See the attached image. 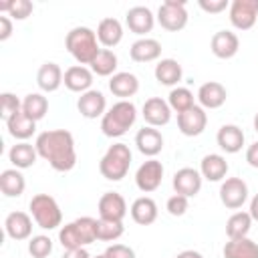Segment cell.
Masks as SVG:
<instances>
[{
    "instance_id": "26",
    "label": "cell",
    "mask_w": 258,
    "mask_h": 258,
    "mask_svg": "<svg viewBox=\"0 0 258 258\" xmlns=\"http://www.w3.org/2000/svg\"><path fill=\"white\" fill-rule=\"evenodd\" d=\"M200 173L208 181H222L228 173V161L220 153H210L200 163Z\"/></svg>"
},
{
    "instance_id": "25",
    "label": "cell",
    "mask_w": 258,
    "mask_h": 258,
    "mask_svg": "<svg viewBox=\"0 0 258 258\" xmlns=\"http://www.w3.org/2000/svg\"><path fill=\"white\" fill-rule=\"evenodd\" d=\"M62 79H64V75L56 62H44V64H40V69L36 73V85L44 93H54L62 85Z\"/></svg>"
},
{
    "instance_id": "23",
    "label": "cell",
    "mask_w": 258,
    "mask_h": 258,
    "mask_svg": "<svg viewBox=\"0 0 258 258\" xmlns=\"http://www.w3.org/2000/svg\"><path fill=\"white\" fill-rule=\"evenodd\" d=\"M129 56L135 62H151L157 60L161 56V42L155 38H139L131 44L129 48Z\"/></svg>"
},
{
    "instance_id": "42",
    "label": "cell",
    "mask_w": 258,
    "mask_h": 258,
    "mask_svg": "<svg viewBox=\"0 0 258 258\" xmlns=\"http://www.w3.org/2000/svg\"><path fill=\"white\" fill-rule=\"evenodd\" d=\"M187 200H189V198H185V196L173 194V196L167 200L165 208H167V212H169L171 216H183V214L187 212V206H189V202H187Z\"/></svg>"
},
{
    "instance_id": "51",
    "label": "cell",
    "mask_w": 258,
    "mask_h": 258,
    "mask_svg": "<svg viewBox=\"0 0 258 258\" xmlns=\"http://www.w3.org/2000/svg\"><path fill=\"white\" fill-rule=\"evenodd\" d=\"M95 258H107V256H105V254H99V256H95Z\"/></svg>"
},
{
    "instance_id": "15",
    "label": "cell",
    "mask_w": 258,
    "mask_h": 258,
    "mask_svg": "<svg viewBox=\"0 0 258 258\" xmlns=\"http://www.w3.org/2000/svg\"><path fill=\"white\" fill-rule=\"evenodd\" d=\"M77 109L83 117L87 119H97V117H103L107 113V99L101 91L97 89H91L87 93H83L77 101Z\"/></svg>"
},
{
    "instance_id": "7",
    "label": "cell",
    "mask_w": 258,
    "mask_h": 258,
    "mask_svg": "<svg viewBox=\"0 0 258 258\" xmlns=\"http://www.w3.org/2000/svg\"><path fill=\"white\" fill-rule=\"evenodd\" d=\"M157 22L169 32H177L187 24V10L183 0H165L157 10Z\"/></svg>"
},
{
    "instance_id": "46",
    "label": "cell",
    "mask_w": 258,
    "mask_h": 258,
    "mask_svg": "<svg viewBox=\"0 0 258 258\" xmlns=\"http://www.w3.org/2000/svg\"><path fill=\"white\" fill-rule=\"evenodd\" d=\"M246 161H248V165H252V167L258 169V141H254L252 145H248V149H246Z\"/></svg>"
},
{
    "instance_id": "14",
    "label": "cell",
    "mask_w": 258,
    "mask_h": 258,
    "mask_svg": "<svg viewBox=\"0 0 258 258\" xmlns=\"http://www.w3.org/2000/svg\"><path fill=\"white\" fill-rule=\"evenodd\" d=\"M202 173L194 167H181L173 173V189L179 196L194 198L202 189Z\"/></svg>"
},
{
    "instance_id": "10",
    "label": "cell",
    "mask_w": 258,
    "mask_h": 258,
    "mask_svg": "<svg viewBox=\"0 0 258 258\" xmlns=\"http://www.w3.org/2000/svg\"><path fill=\"white\" fill-rule=\"evenodd\" d=\"M248 200V185L242 177H226L220 185V202L228 210H240Z\"/></svg>"
},
{
    "instance_id": "22",
    "label": "cell",
    "mask_w": 258,
    "mask_h": 258,
    "mask_svg": "<svg viewBox=\"0 0 258 258\" xmlns=\"http://www.w3.org/2000/svg\"><path fill=\"white\" fill-rule=\"evenodd\" d=\"M109 91L121 101H129V97H133L139 91V81L133 73H127V71L115 73L109 79Z\"/></svg>"
},
{
    "instance_id": "27",
    "label": "cell",
    "mask_w": 258,
    "mask_h": 258,
    "mask_svg": "<svg viewBox=\"0 0 258 258\" xmlns=\"http://www.w3.org/2000/svg\"><path fill=\"white\" fill-rule=\"evenodd\" d=\"M97 38L99 42L105 46V48H113L121 42L123 38V26L117 18L109 16V18H103L97 26Z\"/></svg>"
},
{
    "instance_id": "2",
    "label": "cell",
    "mask_w": 258,
    "mask_h": 258,
    "mask_svg": "<svg viewBox=\"0 0 258 258\" xmlns=\"http://www.w3.org/2000/svg\"><path fill=\"white\" fill-rule=\"evenodd\" d=\"M64 46L79 64H91L95 56L101 52L97 32L91 30L89 26H75L73 30H69Z\"/></svg>"
},
{
    "instance_id": "18",
    "label": "cell",
    "mask_w": 258,
    "mask_h": 258,
    "mask_svg": "<svg viewBox=\"0 0 258 258\" xmlns=\"http://www.w3.org/2000/svg\"><path fill=\"white\" fill-rule=\"evenodd\" d=\"M210 48L218 58H232L240 48V38L232 30H218L210 40Z\"/></svg>"
},
{
    "instance_id": "50",
    "label": "cell",
    "mask_w": 258,
    "mask_h": 258,
    "mask_svg": "<svg viewBox=\"0 0 258 258\" xmlns=\"http://www.w3.org/2000/svg\"><path fill=\"white\" fill-rule=\"evenodd\" d=\"M254 131H256V133H258V113H256V115H254Z\"/></svg>"
},
{
    "instance_id": "28",
    "label": "cell",
    "mask_w": 258,
    "mask_h": 258,
    "mask_svg": "<svg viewBox=\"0 0 258 258\" xmlns=\"http://www.w3.org/2000/svg\"><path fill=\"white\" fill-rule=\"evenodd\" d=\"M131 218L139 226H149L157 220V204L149 196H141L131 204Z\"/></svg>"
},
{
    "instance_id": "32",
    "label": "cell",
    "mask_w": 258,
    "mask_h": 258,
    "mask_svg": "<svg viewBox=\"0 0 258 258\" xmlns=\"http://www.w3.org/2000/svg\"><path fill=\"white\" fill-rule=\"evenodd\" d=\"M224 258H258V244L248 236L228 240L224 246Z\"/></svg>"
},
{
    "instance_id": "45",
    "label": "cell",
    "mask_w": 258,
    "mask_h": 258,
    "mask_svg": "<svg viewBox=\"0 0 258 258\" xmlns=\"http://www.w3.org/2000/svg\"><path fill=\"white\" fill-rule=\"evenodd\" d=\"M12 34V20L10 16H0V40H8Z\"/></svg>"
},
{
    "instance_id": "11",
    "label": "cell",
    "mask_w": 258,
    "mask_h": 258,
    "mask_svg": "<svg viewBox=\"0 0 258 258\" xmlns=\"http://www.w3.org/2000/svg\"><path fill=\"white\" fill-rule=\"evenodd\" d=\"M208 125V115L204 111V107L194 105L191 109L183 111L177 115V129L185 135V137H198L204 133Z\"/></svg>"
},
{
    "instance_id": "31",
    "label": "cell",
    "mask_w": 258,
    "mask_h": 258,
    "mask_svg": "<svg viewBox=\"0 0 258 258\" xmlns=\"http://www.w3.org/2000/svg\"><path fill=\"white\" fill-rule=\"evenodd\" d=\"M24 187H26V181H24V175L20 173V169L12 167V169H4L0 173V189L6 198L22 196Z\"/></svg>"
},
{
    "instance_id": "30",
    "label": "cell",
    "mask_w": 258,
    "mask_h": 258,
    "mask_svg": "<svg viewBox=\"0 0 258 258\" xmlns=\"http://www.w3.org/2000/svg\"><path fill=\"white\" fill-rule=\"evenodd\" d=\"M181 64L175 60V58H161L157 64H155V79L159 85H165V87H173L181 81Z\"/></svg>"
},
{
    "instance_id": "5",
    "label": "cell",
    "mask_w": 258,
    "mask_h": 258,
    "mask_svg": "<svg viewBox=\"0 0 258 258\" xmlns=\"http://www.w3.org/2000/svg\"><path fill=\"white\" fill-rule=\"evenodd\" d=\"M131 165V149L125 143H113L99 161V171L109 181H121Z\"/></svg>"
},
{
    "instance_id": "3",
    "label": "cell",
    "mask_w": 258,
    "mask_h": 258,
    "mask_svg": "<svg viewBox=\"0 0 258 258\" xmlns=\"http://www.w3.org/2000/svg\"><path fill=\"white\" fill-rule=\"evenodd\" d=\"M58 242L64 250L87 248L89 244L97 242V220L91 216H83L64 224L58 230Z\"/></svg>"
},
{
    "instance_id": "48",
    "label": "cell",
    "mask_w": 258,
    "mask_h": 258,
    "mask_svg": "<svg viewBox=\"0 0 258 258\" xmlns=\"http://www.w3.org/2000/svg\"><path fill=\"white\" fill-rule=\"evenodd\" d=\"M248 212H250L252 220H254V222H258V194L252 198V202H250V210H248Z\"/></svg>"
},
{
    "instance_id": "38",
    "label": "cell",
    "mask_w": 258,
    "mask_h": 258,
    "mask_svg": "<svg viewBox=\"0 0 258 258\" xmlns=\"http://www.w3.org/2000/svg\"><path fill=\"white\" fill-rule=\"evenodd\" d=\"M125 232L123 222H113V220H97V240L101 242H113L121 238Z\"/></svg>"
},
{
    "instance_id": "44",
    "label": "cell",
    "mask_w": 258,
    "mask_h": 258,
    "mask_svg": "<svg viewBox=\"0 0 258 258\" xmlns=\"http://www.w3.org/2000/svg\"><path fill=\"white\" fill-rule=\"evenodd\" d=\"M198 4H200V8H202L204 12H208V14H220L222 10L230 8L228 0H200Z\"/></svg>"
},
{
    "instance_id": "8",
    "label": "cell",
    "mask_w": 258,
    "mask_h": 258,
    "mask_svg": "<svg viewBox=\"0 0 258 258\" xmlns=\"http://www.w3.org/2000/svg\"><path fill=\"white\" fill-rule=\"evenodd\" d=\"M230 22L238 30H250L258 18V0H234L228 8Z\"/></svg>"
},
{
    "instance_id": "34",
    "label": "cell",
    "mask_w": 258,
    "mask_h": 258,
    "mask_svg": "<svg viewBox=\"0 0 258 258\" xmlns=\"http://www.w3.org/2000/svg\"><path fill=\"white\" fill-rule=\"evenodd\" d=\"M252 222H254V220H252L250 212H242V210L234 212V214L228 218V222H226V234H228V238H230V240L246 238L248 232H250V228H252Z\"/></svg>"
},
{
    "instance_id": "4",
    "label": "cell",
    "mask_w": 258,
    "mask_h": 258,
    "mask_svg": "<svg viewBox=\"0 0 258 258\" xmlns=\"http://www.w3.org/2000/svg\"><path fill=\"white\" fill-rule=\"evenodd\" d=\"M135 119H137L135 105L131 101H117L101 117V131L107 137H121L133 127Z\"/></svg>"
},
{
    "instance_id": "20",
    "label": "cell",
    "mask_w": 258,
    "mask_h": 258,
    "mask_svg": "<svg viewBox=\"0 0 258 258\" xmlns=\"http://www.w3.org/2000/svg\"><path fill=\"white\" fill-rule=\"evenodd\" d=\"M135 145H137V149H139L143 155L155 157V155L163 149V135H161L159 129L147 125V127H143V129L137 131V135H135Z\"/></svg>"
},
{
    "instance_id": "33",
    "label": "cell",
    "mask_w": 258,
    "mask_h": 258,
    "mask_svg": "<svg viewBox=\"0 0 258 258\" xmlns=\"http://www.w3.org/2000/svg\"><path fill=\"white\" fill-rule=\"evenodd\" d=\"M6 129L8 133L14 137V139H20V141H26L28 137H32V133L36 131V121H32L30 117H26L22 111L12 115L8 121H6Z\"/></svg>"
},
{
    "instance_id": "17",
    "label": "cell",
    "mask_w": 258,
    "mask_h": 258,
    "mask_svg": "<svg viewBox=\"0 0 258 258\" xmlns=\"http://www.w3.org/2000/svg\"><path fill=\"white\" fill-rule=\"evenodd\" d=\"M64 87L73 93H87L91 91L93 85V71L87 69L85 64H73L64 71V79H62Z\"/></svg>"
},
{
    "instance_id": "19",
    "label": "cell",
    "mask_w": 258,
    "mask_h": 258,
    "mask_svg": "<svg viewBox=\"0 0 258 258\" xmlns=\"http://www.w3.org/2000/svg\"><path fill=\"white\" fill-rule=\"evenodd\" d=\"M228 99V91L218 81H208L198 89V101L204 109H220Z\"/></svg>"
},
{
    "instance_id": "21",
    "label": "cell",
    "mask_w": 258,
    "mask_h": 258,
    "mask_svg": "<svg viewBox=\"0 0 258 258\" xmlns=\"http://www.w3.org/2000/svg\"><path fill=\"white\" fill-rule=\"evenodd\" d=\"M4 230L12 240H26L32 234V218L26 212H10L4 220Z\"/></svg>"
},
{
    "instance_id": "41",
    "label": "cell",
    "mask_w": 258,
    "mask_h": 258,
    "mask_svg": "<svg viewBox=\"0 0 258 258\" xmlns=\"http://www.w3.org/2000/svg\"><path fill=\"white\" fill-rule=\"evenodd\" d=\"M28 252L32 258H46L52 252V240L48 236H32L28 242Z\"/></svg>"
},
{
    "instance_id": "16",
    "label": "cell",
    "mask_w": 258,
    "mask_h": 258,
    "mask_svg": "<svg viewBox=\"0 0 258 258\" xmlns=\"http://www.w3.org/2000/svg\"><path fill=\"white\" fill-rule=\"evenodd\" d=\"M125 22H127V26H129V30L133 34L143 36V34H147V32L153 30L155 16H153V12L147 6H133L125 14Z\"/></svg>"
},
{
    "instance_id": "36",
    "label": "cell",
    "mask_w": 258,
    "mask_h": 258,
    "mask_svg": "<svg viewBox=\"0 0 258 258\" xmlns=\"http://www.w3.org/2000/svg\"><path fill=\"white\" fill-rule=\"evenodd\" d=\"M48 111V99L40 93H28L22 99V113L32 121H40Z\"/></svg>"
},
{
    "instance_id": "47",
    "label": "cell",
    "mask_w": 258,
    "mask_h": 258,
    "mask_svg": "<svg viewBox=\"0 0 258 258\" xmlns=\"http://www.w3.org/2000/svg\"><path fill=\"white\" fill-rule=\"evenodd\" d=\"M62 258H91V254L87 252V248H73V250H64Z\"/></svg>"
},
{
    "instance_id": "40",
    "label": "cell",
    "mask_w": 258,
    "mask_h": 258,
    "mask_svg": "<svg viewBox=\"0 0 258 258\" xmlns=\"http://www.w3.org/2000/svg\"><path fill=\"white\" fill-rule=\"evenodd\" d=\"M20 111H22V101L16 95H12V93H2L0 95V115H2L4 121H8L12 115H16Z\"/></svg>"
},
{
    "instance_id": "39",
    "label": "cell",
    "mask_w": 258,
    "mask_h": 258,
    "mask_svg": "<svg viewBox=\"0 0 258 258\" xmlns=\"http://www.w3.org/2000/svg\"><path fill=\"white\" fill-rule=\"evenodd\" d=\"M34 6L30 0H8V2H0V12H8V16H12L14 20H24L32 14Z\"/></svg>"
},
{
    "instance_id": "43",
    "label": "cell",
    "mask_w": 258,
    "mask_h": 258,
    "mask_svg": "<svg viewBox=\"0 0 258 258\" xmlns=\"http://www.w3.org/2000/svg\"><path fill=\"white\" fill-rule=\"evenodd\" d=\"M103 254H105L107 258H135L133 248H129V246H125V244H111Z\"/></svg>"
},
{
    "instance_id": "35",
    "label": "cell",
    "mask_w": 258,
    "mask_h": 258,
    "mask_svg": "<svg viewBox=\"0 0 258 258\" xmlns=\"http://www.w3.org/2000/svg\"><path fill=\"white\" fill-rule=\"evenodd\" d=\"M117 54L111 48H101V52L91 62V71L97 77H113L117 71Z\"/></svg>"
},
{
    "instance_id": "1",
    "label": "cell",
    "mask_w": 258,
    "mask_h": 258,
    "mask_svg": "<svg viewBox=\"0 0 258 258\" xmlns=\"http://www.w3.org/2000/svg\"><path fill=\"white\" fill-rule=\"evenodd\" d=\"M34 147L38 151V157L46 159L54 171H71L77 163L75 137L67 129L42 131L36 137Z\"/></svg>"
},
{
    "instance_id": "6",
    "label": "cell",
    "mask_w": 258,
    "mask_h": 258,
    "mask_svg": "<svg viewBox=\"0 0 258 258\" xmlns=\"http://www.w3.org/2000/svg\"><path fill=\"white\" fill-rule=\"evenodd\" d=\"M28 208H30L32 220L42 230H54L62 222V212H60L56 200L52 196H48V194H36V196H32Z\"/></svg>"
},
{
    "instance_id": "29",
    "label": "cell",
    "mask_w": 258,
    "mask_h": 258,
    "mask_svg": "<svg viewBox=\"0 0 258 258\" xmlns=\"http://www.w3.org/2000/svg\"><path fill=\"white\" fill-rule=\"evenodd\" d=\"M36 157H38V151L32 143L28 141H20L16 145H12V149L8 151V159L10 163L16 167V169H26V167H32L36 163Z\"/></svg>"
},
{
    "instance_id": "37",
    "label": "cell",
    "mask_w": 258,
    "mask_h": 258,
    "mask_svg": "<svg viewBox=\"0 0 258 258\" xmlns=\"http://www.w3.org/2000/svg\"><path fill=\"white\" fill-rule=\"evenodd\" d=\"M167 103H169L171 111H177V115L183 113V111H187V109H191L196 105L194 103V93L189 89H185V87L171 89V93L167 97Z\"/></svg>"
},
{
    "instance_id": "9",
    "label": "cell",
    "mask_w": 258,
    "mask_h": 258,
    "mask_svg": "<svg viewBox=\"0 0 258 258\" xmlns=\"http://www.w3.org/2000/svg\"><path fill=\"white\" fill-rule=\"evenodd\" d=\"M163 179V165L161 161H157L155 157L143 161L139 165V169L135 171V185L143 191V194H151L161 185Z\"/></svg>"
},
{
    "instance_id": "49",
    "label": "cell",
    "mask_w": 258,
    "mask_h": 258,
    "mask_svg": "<svg viewBox=\"0 0 258 258\" xmlns=\"http://www.w3.org/2000/svg\"><path fill=\"white\" fill-rule=\"evenodd\" d=\"M175 258H204L198 250H183V252H179Z\"/></svg>"
},
{
    "instance_id": "24",
    "label": "cell",
    "mask_w": 258,
    "mask_h": 258,
    "mask_svg": "<svg viewBox=\"0 0 258 258\" xmlns=\"http://www.w3.org/2000/svg\"><path fill=\"white\" fill-rule=\"evenodd\" d=\"M216 141H218V145H220L222 151H226V153H238L244 147V131L238 125H232V123L222 125L218 129Z\"/></svg>"
},
{
    "instance_id": "12",
    "label": "cell",
    "mask_w": 258,
    "mask_h": 258,
    "mask_svg": "<svg viewBox=\"0 0 258 258\" xmlns=\"http://www.w3.org/2000/svg\"><path fill=\"white\" fill-rule=\"evenodd\" d=\"M99 218L101 220H113V222H123L127 214V202L121 194L117 191H105L99 198Z\"/></svg>"
},
{
    "instance_id": "13",
    "label": "cell",
    "mask_w": 258,
    "mask_h": 258,
    "mask_svg": "<svg viewBox=\"0 0 258 258\" xmlns=\"http://www.w3.org/2000/svg\"><path fill=\"white\" fill-rule=\"evenodd\" d=\"M143 119L149 127H163L169 123L171 119V107L167 101H163L161 97H151L143 103Z\"/></svg>"
}]
</instances>
